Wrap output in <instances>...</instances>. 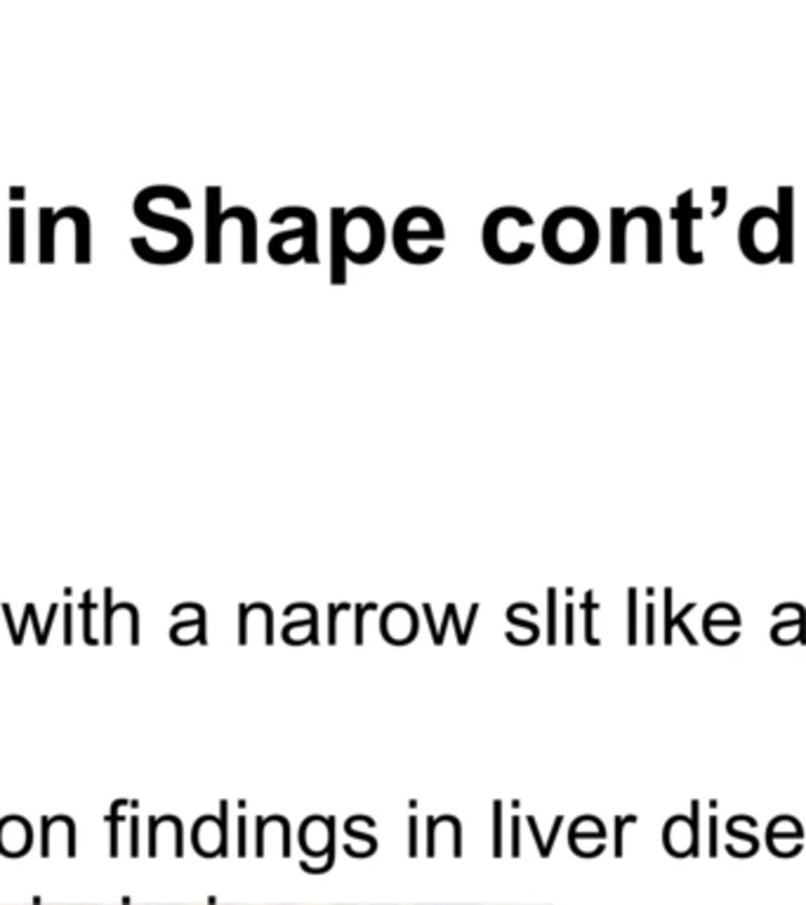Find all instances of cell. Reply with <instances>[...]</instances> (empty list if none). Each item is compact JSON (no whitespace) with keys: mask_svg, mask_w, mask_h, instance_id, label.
Returning <instances> with one entry per match:
<instances>
[{"mask_svg":"<svg viewBox=\"0 0 806 905\" xmlns=\"http://www.w3.org/2000/svg\"><path fill=\"white\" fill-rule=\"evenodd\" d=\"M738 246L747 263L766 267L781 260V222L768 206L750 208L738 225Z\"/></svg>","mask_w":806,"mask_h":905,"instance_id":"5b68a950","label":"cell"},{"mask_svg":"<svg viewBox=\"0 0 806 905\" xmlns=\"http://www.w3.org/2000/svg\"><path fill=\"white\" fill-rule=\"evenodd\" d=\"M691 811H693L691 819L672 816L665 823L663 840H665L668 852L672 856H676V858H684V856H689L693 852L699 854V811H701V804L693 802Z\"/></svg>","mask_w":806,"mask_h":905,"instance_id":"30bf717a","label":"cell"},{"mask_svg":"<svg viewBox=\"0 0 806 905\" xmlns=\"http://www.w3.org/2000/svg\"><path fill=\"white\" fill-rule=\"evenodd\" d=\"M347 250H350V244H347V208L335 206L331 208V248H328V257H331V284L333 286H347V279H350V274H347Z\"/></svg>","mask_w":806,"mask_h":905,"instance_id":"e0dca14e","label":"cell"},{"mask_svg":"<svg viewBox=\"0 0 806 905\" xmlns=\"http://www.w3.org/2000/svg\"><path fill=\"white\" fill-rule=\"evenodd\" d=\"M774 614H790V618L778 620L772 627V639L778 646H793V644H806V611L804 606L795 601H785L774 608Z\"/></svg>","mask_w":806,"mask_h":905,"instance_id":"d6986e66","label":"cell"},{"mask_svg":"<svg viewBox=\"0 0 806 905\" xmlns=\"http://www.w3.org/2000/svg\"><path fill=\"white\" fill-rule=\"evenodd\" d=\"M693 608H695V601H689L680 614L672 616V589H665V644H672V630H674V627H680V630L684 633V637L689 639L691 646L699 644V641H695L693 633L689 630V625H686V618H689V614L693 611Z\"/></svg>","mask_w":806,"mask_h":905,"instance_id":"4316f807","label":"cell"},{"mask_svg":"<svg viewBox=\"0 0 806 905\" xmlns=\"http://www.w3.org/2000/svg\"><path fill=\"white\" fill-rule=\"evenodd\" d=\"M703 217V208L693 206V189H686L676 206L672 208V219L676 222V257L689 267H699L705 263L703 253H695L693 246V222Z\"/></svg>","mask_w":806,"mask_h":905,"instance_id":"ba28073f","label":"cell"},{"mask_svg":"<svg viewBox=\"0 0 806 905\" xmlns=\"http://www.w3.org/2000/svg\"><path fill=\"white\" fill-rule=\"evenodd\" d=\"M250 639L273 641V614L265 601L238 606V644H250Z\"/></svg>","mask_w":806,"mask_h":905,"instance_id":"7c38bea8","label":"cell"},{"mask_svg":"<svg viewBox=\"0 0 806 905\" xmlns=\"http://www.w3.org/2000/svg\"><path fill=\"white\" fill-rule=\"evenodd\" d=\"M540 244L549 260L564 267L590 263L601 244L597 217L580 206H561L549 213L540 229Z\"/></svg>","mask_w":806,"mask_h":905,"instance_id":"6da1fadb","label":"cell"},{"mask_svg":"<svg viewBox=\"0 0 806 905\" xmlns=\"http://www.w3.org/2000/svg\"><path fill=\"white\" fill-rule=\"evenodd\" d=\"M413 241H432L442 246L446 241V225L442 215L427 206L403 208L392 227V248L401 263L423 267L420 257L413 250Z\"/></svg>","mask_w":806,"mask_h":905,"instance_id":"277c9868","label":"cell"},{"mask_svg":"<svg viewBox=\"0 0 806 905\" xmlns=\"http://www.w3.org/2000/svg\"><path fill=\"white\" fill-rule=\"evenodd\" d=\"M58 849H64V856H76V823L73 819L43 816L41 819V856H52Z\"/></svg>","mask_w":806,"mask_h":905,"instance_id":"4fadbf2b","label":"cell"},{"mask_svg":"<svg viewBox=\"0 0 806 905\" xmlns=\"http://www.w3.org/2000/svg\"><path fill=\"white\" fill-rule=\"evenodd\" d=\"M248 213V206L223 208V187L210 184L206 187V263H223V229L227 222L241 219Z\"/></svg>","mask_w":806,"mask_h":905,"instance_id":"8992f818","label":"cell"},{"mask_svg":"<svg viewBox=\"0 0 806 905\" xmlns=\"http://www.w3.org/2000/svg\"><path fill=\"white\" fill-rule=\"evenodd\" d=\"M133 854H137V816H133Z\"/></svg>","mask_w":806,"mask_h":905,"instance_id":"f35d334b","label":"cell"},{"mask_svg":"<svg viewBox=\"0 0 806 905\" xmlns=\"http://www.w3.org/2000/svg\"><path fill=\"white\" fill-rule=\"evenodd\" d=\"M95 608H97V604L93 601V589H85L81 611H83V641H85L87 646L102 644V641H97L95 635H93V614H95Z\"/></svg>","mask_w":806,"mask_h":905,"instance_id":"83f0119b","label":"cell"},{"mask_svg":"<svg viewBox=\"0 0 806 905\" xmlns=\"http://www.w3.org/2000/svg\"><path fill=\"white\" fill-rule=\"evenodd\" d=\"M64 644H73V625H71V604H64Z\"/></svg>","mask_w":806,"mask_h":905,"instance_id":"e575fe53","label":"cell"},{"mask_svg":"<svg viewBox=\"0 0 806 905\" xmlns=\"http://www.w3.org/2000/svg\"><path fill=\"white\" fill-rule=\"evenodd\" d=\"M347 217L356 219L359 225L363 227V244H361V248L356 253H350L347 260H350L356 267H369V265L378 263L382 257V253H384V246H388V238H390L388 227H384V217L371 206H354V208L347 210Z\"/></svg>","mask_w":806,"mask_h":905,"instance_id":"52a82bcc","label":"cell"},{"mask_svg":"<svg viewBox=\"0 0 806 905\" xmlns=\"http://www.w3.org/2000/svg\"><path fill=\"white\" fill-rule=\"evenodd\" d=\"M766 837H768V849H772L776 856L785 858V856L799 854V849H802L799 842L804 837V830H802L797 819L778 816V819H774L772 823H768Z\"/></svg>","mask_w":806,"mask_h":905,"instance_id":"ac0fdd59","label":"cell"},{"mask_svg":"<svg viewBox=\"0 0 806 905\" xmlns=\"http://www.w3.org/2000/svg\"><path fill=\"white\" fill-rule=\"evenodd\" d=\"M630 213L647 225V265H663V217L651 206H637Z\"/></svg>","mask_w":806,"mask_h":905,"instance_id":"44dd1931","label":"cell"},{"mask_svg":"<svg viewBox=\"0 0 806 905\" xmlns=\"http://www.w3.org/2000/svg\"><path fill=\"white\" fill-rule=\"evenodd\" d=\"M630 644H637V589H630Z\"/></svg>","mask_w":806,"mask_h":905,"instance_id":"d6a6232c","label":"cell"},{"mask_svg":"<svg viewBox=\"0 0 806 905\" xmlns=\"http://www.w3.org/2000/svg\"><path fill=\"white\" fill-rule=\"evenodd\" d=\"M628 227L626 208H611V265L628 263Z\"/></svg>","mask_w":806,"mask_h":905,"instance_id":"d4e9b609","label":"cell"},{"mask_svg":"<svg viewBox=\"0 0 806 905\" xmlns=\"http://www.w3.org/2000/svg\"><path fill=\"white\" fill-rule=\"evenodd\" d=\"M380 633L394 646L411 644L420 633V618L411 604L394 601L380 614Z\"/></svg>","mask_w":806,"mask_h":905,"instance_id":"9c48e42d","label":"cell"},{"mask_svg":"<svg viewBox=\"0 0 806 905\" xmlns=\"http://www.w3.org/2000/svg\"><path fill=\"white\" fill-rule=\"evenodd\" d=\"M726 196H728V189H726V187H714V189H712V198L717 200V210H714V217H722V215H724V210H726Z\"/></svg>","mask_w":806,"mask_h":905,"instance_id":"836d02e7","label":"cell"},{"mask_svg":"<svg viewBox=\"0 0 806 905\" xmlns=\"http://www.w3.org/2000/svg\"><path fill=\"white\" fill-rule=\"evenodd\" d=\"M114 616H116V604H114V589L112 587H104V635H102V644L112 646L114 644Z\"/></svg>","mask_w":806,"mask_h":905,"instance_id":"f1b7e54d","label":"cell"},{"mask_svg":"<svg viewBox=\"0 0 806 905\" xmlns=\"http://www.w3.org/2000/svg\"><path fill=\"white\" fill-rule=\"evenodd\" d=\"M58 222H54V210L43 206L39 213V263L54 265L58 263Z\"/></svg>","mask_w":806,"mask_h":905,"instance_id":"603a6c76","label":"cell"},{"mask_svg":"<svg viewBox=\"0 0 806 905\" xmlns=\"http://www.w3.org/2000/svg\"><path fill=\"white\" fill-rule=\"evenodd\" d=\"M170 200L173 208L177 210H189L192 208V198L187 196L185 189L175 187V184H152V187H144L135 200H133V215L140 222V225L149 227L154 232H163L173 236V241L177 246V253L182 260H187L194 250V232L187 225L185 219H177V217H168L163 213H156L152 208L154 200Z\"/></svg>","mask_w":806,"mask_h":905,"instance_id":"3957f363","label":"cell"},{"mask_svg":"<svg viewBox=\"0 0 806 905\" xmlns=\"http://www.w3.org/2000/svg\"><path fill=\"white\" fill-rule=\"evenodd\" d=\"M547 597H549V633H547V637H549V644H555V637H557V614H555V589H549L547 593Z\"/></svg>","mask_w":806,"mask_h":905,"instance_id":"1f68e13d","label":"cell"},{"mask_svg":"<svg viewBox=\"0 0 806 905\" xmlns=\"http://www.w3.org/2000/svg\"><path fill=\"white\" fill-rule=\"evenodd\" d=\"M33 905H48V903H33Z\"/></svg>","mask_w":806,"mask_h":905,"instance_id":"ab89813d","label":"cell"},{"mask_svg":"<svg viewBox=\"0 0 806 905\" xmlns=\"http://www.w3.org/2000/svg\"><path fill=\"white\" fill-rule=\"evenodd\" d=\"M597 608L592 593L585 595V637H588L590 644H599V639L592 635V611Z\"/></svg>","mask_w":806,"mask_h":905,"instance_id":"4dcf8cb0","label":"cell"},{"mask_svg":"<svg viewBox=\"0 0 806 905\" xmlns=\"http://www.w3.org/2000/svg\"><path fill=\"white\" fill-rule=\"evenodd\" d=\"M703 633L714 646L736 644L741 637V614L726 601L714 604L703 618Z\"/></svg>","mask_w":806,"mask_h":905,"instance_id":"8fae6325","label":"cell"},{"mask_svg":"<svg viewBox=\"0 0 806 905\" xmlns=\"http://www.w3.org/2000/svg\"><path fill=\"white\" fill-rule=\"evenodd\" d=\"M710 844H712V856H714V844H717V819H710Z\"/></svg>","mask_w":806,"mask_h":905,"instance_id":"74e56055","label":"cell"},{"mask_svg":"<svg viewBox=\"0 0 806 905\" xmlns=\"http://www.w3.org/2000/svg\"><path fill=\"white\" fill-rule=\"evenodd\" d=\"M71 219L73 222V260L76 265H90L93 260V219L81 206H64L54 213V222Z\"/></svg>","mask_w":806,"mask_h":905,"instance_id":"2e32d148","label":"cell"},{"mask_svg":"<svg viewBox=\"0 0 806 905\" xmlns=\"http://www.w3.org/2000/svg\"><path fill=\"white\" fill-rule=\"evenodd\" d=\"M27 198V189L24 187H10V203H22Z\"/></svg>","mask_w":806,"mask_h":905,"instance_id":"8d00e7d4","label":"cell"},{"mask_svg":"<svg viewBox=\"0 0 806 905\" xmlns=\"http://www.w3.org/2000/svg\"><path fill=\"white\" fill-rule=\"evenodd\" d=\"M653 604H649L647 606V618H649V630H647V641L649 644H653V639H655V633H653Z\"/></svg>","mask_w":806,"mask_h":905,"instance_id":"d590c367","label":"cell"},{"mask_svg":"<svg viewBox=\"0 0 806 905\" xmlns=\"http://www.w3.org/2000/svg\"><path fill=\"white\" fill-rule=\"evenodd\" d=\"M283 639L288 644H296V646L307 644V641L319 644V614H317V608L309 606L307 618L296 620V623H288L283 627Z\"/></svg>","mask_w":806,"mask_h":905,"instance_id":"484cf974","label":"cell"},{"mask_svg":"<svg viewBox=\"0 0 806 905\" xmlns=\"http://www.w3.org/2000/svg\"><path fill=\"white\" fill-rule=\"evenodd\" d=\"M227 806H229L227 802L219 804V809H223V819L200 816L194 823L192 842H194V849L200 856L225 854V849H227Z\"/></svg>","mask_w":806,"mask_h":905,"instance_id":"5bb4252c","label":"cell"},{"mask_svg":"<svg viewBox=\"0 0 806 905\" xmlns=\"http://www.w3.org/2000/svg\"><path fill=\"white\" fill-rule=\"evenodd\" d=\"M288 219H298V229H283L273 234L267 244V253L271 263L281 267H292L298 263L319 265V217L307 206H283L277 213H271V225H286Z\"/></svg>","mask_w":806,"mask_h":905,"instance_id":"7a4b0ae2","label":"cell"},{"mask_svg":"<svg viewBox=\"0 0 806 905\" xmlns=\"http://www.w3.org/2000/svg\"><path fill=\"white\" fill-rule=\"evenodd\" d=\"M8 260L10 265L27 263V210L12 206L8 213Z\"/></svg>","mask_w":806,"mask_h":905,"instance_id":"7402d4cb","label":"cell"},{"mask_svg":"<svg viewBox=\"0 0 806 905\" xmlns=\"http://www.w3.org/2000/svg\"><path fill=\"white\" fill-rule=\"evenodd\" d=\"M170 639L179 646H189V644H206V608L196 604V614L194 618H185V620H177L170 627Z\"/></svg>","mask_w":806,"mask_h":905,"instance_id":"cb8c5ba5","label":"cell"},{"mask_svg":"<svg viewBox=\"0 0 806 905\" xmlns=\"http://www.w3.org/2000/svg\"><path fill=\"white\" fill-rule=\"evenodd\" d=\"M125 806H127V800H116L112 809H108V827H112L108 830V833H112V849H108V852H112V856L118 854V823L123 821L121 809Z\"/></svg>","mask_w":806,"mask_h":905,"instance_id":"f546056e","label":"cell"},{"mask_svg":"<svg viewBox=\"0 0 806 905\" xmlns=\"http://www.w3.org/2000/svg\"><path fill=\"white\" fill-rule=\"evenodd\" d=\"M778 222H781V265L795 263V189L778 187Z\"/></svg>","mask_w":806,"mask_h":905,"instance_id":"ffe728a7","label":"cell"},{"mask_svg":"<svg viewBox=\"0 0 806 905\" xmlns=\"http://www.w3.org/2000/svg\"><path fill=\"white\" fill-rule=\"evenodd\" d=\"M35 842V830L24 816H3L0 819V856L22 858L27 856Z\"/></svg>","mask_w":806,"mask_h":905,"instance_id":"9a60e30c","label":"cell"}]
</instances>
